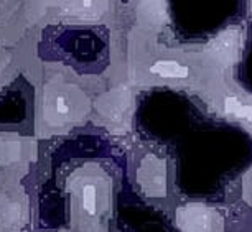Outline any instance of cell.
Returning a JSON list of instances; mask_svg holds the SVG:
<instances>
[{
	"mask_svg": "<svg viewBox=\"0 0 252 232\" xmlns=\"http://www.w3.org/2000/svg\"><path fill=\"white\" fill-rule=\"evenodd\" d=\"M150 71L160 78H165V79H183V78H188L189 74V69L187 66L177 63V61H157V63L152 66Z\"/></svg>",
	"mask_w": 252,
	"mask_h": 232,
	"instance_id": "3957f363",
	"label": "cell"
},
{
	"mask_svg": "<svg viewBox=\"0 0 252 232\" xmlns=\"http://www.w3.org/2000/svg\"><path fill=\"white\" fill-rule=\"evenodd\" d=\"M213 211L198 204H188L177 211V224L183 232H209L213 229Z\"/></svg>",
	"mask_w": 252,
	"mask_h": 232,
	"instance_id": "7a4b0ae2",
	"label": "cell"
},
{
	"mask_svg": "<svg viewBox=\"0 0 252 232\" xmlns=\"http://www.w3.org/2000/svg\"><path fill=\"white\" fill-rule=\"evenodd\" d=\"M139 181L144 191L150 196H165L166 178H165V162H161L154 155L147 157L142 162L139 170Z\"/></svg>",
	"mask_w": 252,
	"mask_h": 232,
	"instance_id": "6da1fadb",
	"label": "cell"
},
{
	"mask_svg": "<svg viewBox=\"0 0 252 232\" xmlns=\"http://www.w3.org/2000/svg\"><path fill=\"white\" fill-rule=\"evenodd\" d=\"M55 106H56V112H58V114H68L69 112V107H68V104H66L64 97L56 99Z\"/></svg>",
	"mask_w": 252,
	"mask_h": 232,
	"instance_id": "8992f818",
	"label": "cell"
},
{
	"mask_svg": "<svg viewBox=\"0 0 252 232\" xmlns=\"http://www.w3.org/2000/svg\"><path fill=\"white\" fill-rule=\"evenodd\" d=\"M224 106L227 114H232V116L239 117V119H246L252 125V106L241 104L236 97H227Z\"/></svg>",
	"mask_w": 252,
	"mask_h": 232,
	"instance_id": "277c9868",
	"label": "cell"
},
{
	"mask_svg": "<svg viewBox=\"0 0 252 232\" xmlns=\"http://www.w3.org/2000/svg\"><path fill=\"white\" fill-rule=\"evenodd\" d=\"M81 203H83V209L88 214L94 216L97 211V193L94 184H84L83 191H81Z\"/></svg>",
	"mask_w": 252,
	"mask_h": 232,
	"instance_id": "5b68a950",
	"label": "cell"
}]
</instances>
